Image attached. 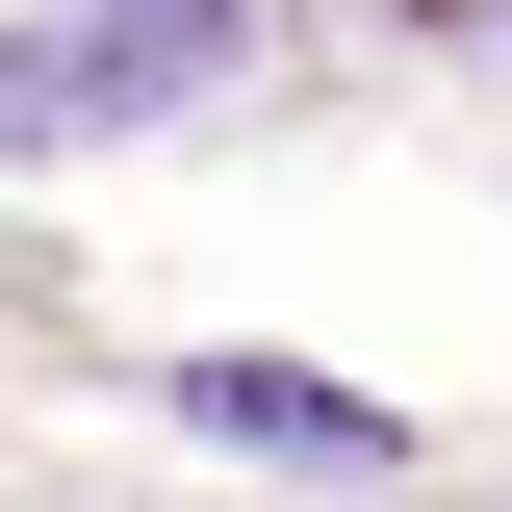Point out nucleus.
<instances>
[{
  "label": "nucleus",
  "mask_w": 512,
  "mask_h": 512,
  "mask_svg": "<svg viewBox=\"0 0 512 512\" xmlns=\"http://www.w3.org/2000/svg\"><path fill=\"white\" fill-rule=\"evenodd\" d=\"M180 436H256V461H333V487H384V461H410V436L359 410V384H282V359H180Z\"/></svg>",
  "instance_id": "obj_2"
},
{
  "label": "nucleus",
  "mask_w": 512,
  "mask_h": 512,
  "mask_svg": "<svg viewBox=\"0 0 512 512\" xmlns=\"http://www.w3.org/2000/svg\"><path fill=\"white\" fill-rule=\"evenodd\" d=\"M231 77V0H103V26H0V154L52 128H128V103H205Z\"/></svg>",
  "instance_id": "obj_1"
}]
</instances>
